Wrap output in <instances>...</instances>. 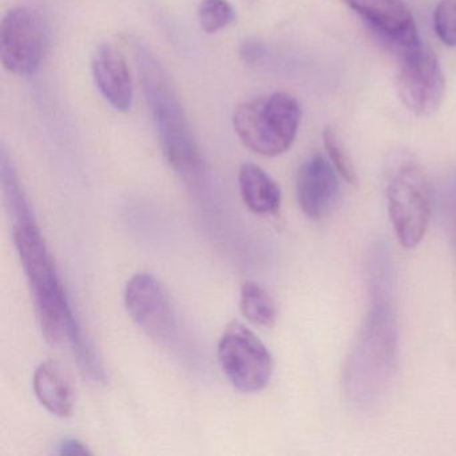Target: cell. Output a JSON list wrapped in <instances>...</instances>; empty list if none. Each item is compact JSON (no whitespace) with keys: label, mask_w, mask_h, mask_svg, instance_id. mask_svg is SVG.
I'll return each instance as SVG.
<instances>
[{"label":"cell","mask_w":456,"mask_h":456,"mask_svg":"<svg viewBox=\"0 0 456 456\" xmlns=\"http://www.w3.org/2000/svg\"><path fill=\"white\" fill-rule=\"evenodd\" d=\"M370 308L346 357L343 389L346 402L360 411L378 407L399 367V327L394 303L392 265L365 269Z\"/></svg>","instance_id":"6da1fadb"},{"label":"cell","mask_w":456,"mask_h":456,"mask_svg":"<svg viewBox=\"0 0 456 456\" xmlns=\"http://www.w3.org/2000/svg\"><path fill=\"white\" fill-rule=\"evenodd\" d=\"M135 58L151 121L167 162L189 188L201 189L207 181V165L169 74L143 45H135Z\"/></svg>","instance_id":"7a4b0ae2"},{"label":"cell","mask_w":456,"mask_h":456,"mask_svg":"<svg viewBox=\"0 0 456 456\" xmlns=\"http://www.w3.org/2000/svg\"><path fill=\"white\" fill-rule=\"evenodd\" d=\"M12 237L36 303L42 333L50 344L68 338L78 322L36 217L12 221Z\"/></svg>","instance_id":"3957f363"},{"label":"cell","mask_w":456,"mask_h":456,"mask_svg":"<svg viewBox=\"0 0 456 456\" xmlns=\"http://www.w3.org/2000/svg\"><path fill=\"white\" fill-rule=\"evenodd\" d=\"M301 106L288 93H273L245 101L233 114V127L249 151L264 157L285 153L295 142Z\"/></svg>","instance_id":"277c9868"},{"label":"cell","mask_w":456,"mask_h":456,"mask_svg":"<svg viewBox=\"0 0 456 456\" xmlns=\"http://www.w3.org/2000/svg\"><path fill=\"white\" fill-rule=\"evenodd\" d=\"M387 207L397 241L413 249L423 241L432 216L428 175L413 159H403L387 178Z\"/></svg>","instance_id":"5b68a950"},{"label":"cell","mask_w":456,"mask_h":456,"mask_svg":"<svg viewBox=\"0 0 456 456\" xmlns=\"http://www.w3.org/2000/svg\"><path fill=\"white\" fill-rule=\"evenodd\" d=\"M49 49V23L41 12L23 6L4 15L0 26V60L9 73L34 76Z\"/></svg>","instance_id":"8992f818"},{"label":"cell","mask_w":456,"mask_h":456,"mask_svg":"<svg viewBox=\"0 0 456 456\" xmlns=\"http://www.w3.org/2000/svg\"><path fill=\"white\" fill-rule=\"evenodd\" d=\"M218 362L232 386L255 394L268 386L273 375V357L265 344L244 324L231 322L218 341Z\"/></svg>","instance_id":"52a82bcc"},{"label":"cell","mask_w":456,"mask_h":456,"mask_svg":"<svg viewBox=\"0 0 456 456\" xmlns=\"http://www.w3.org/2000/svg\"><path fill=\"white\" fill-rule=\"evenodd\" d=\"M396 90L403 105L418 117H429L440 108L445 93V78L436 55L421 45L400 58Z\"/></svg>","instance_id":"ba28073f"},{"label":"cell","mask_w":456,"mask_h":456,"mask_svg":"<svg viewBox=\"0 0 456 456\" xmlns=\"http://www.w3.org/2000/svg\"><path fill=\"white\" fill-rule=\"evenodd\" d=\"M400 58L421 46L412 12L402 0H341Z\"/></svg>","instance_id":"9c48e42d"},{"label":"cell","mask_w":456,"mask_h":456,"mask_svg":"<svg viewBox=\"0 0 456 456\" xmlns=\"http://www.w3.org/2000/svg\"><path fill=\"white\" fill-rule=\"evenodd\" d=\"M125 306L133 322L151 338L167 341L175 336V316L161 282L148 273L135 274L125 288Z\"/></svg>","instance_id":"30bf717a"},{"label":"cell","mask_w":456,"mask_h":456,"mask_svg":"<svg viewBox=\"0 0 456 456\" xmlns=\"http://www.w3.org/2000/svg\"><path fill=\"white\" fill-rule=\"evenodd\" d=\"M338 173L330 159L317 153L301 164L296 178L298 205L306 217L322 220L338 196Z\"/></svg>","instance_id":"8fae6325"},{"label":"cell","mask_w":456,"mask_h":456,"mask_svg":"<svg viewBox=\"0 0 456 456\" xmlns=\"http://www.w3.org/2000/svg\"><path fill=\"white\" fill-rule=\"evenodd\" d=\"M95 85L114 110L127 113L132 109L134 87L126 58L114 45L102 44L92 58Z\"/></svg>","instance_id":"7c38bea8"},{"label":"cell","mask_w":456,"mask_h":456,"mask_svg":"<svg viewBox=\"0 0 456 456\" xmlns=\"http://www.w3.org/2000/svg\"><path fill=\"white\" fill-rule=\"evenodd\" d=\"M242 201L256 215H274L281 207V189L260 167L244 164L239 172Z\"/></svg>","instance_id":"4fadbf2b"},{"label":"cell","mask_w":456,"mask_h":456,"mask_svg":"<svg viewBox=\"0 0 456 456\" xmlns=\"http://www.w3.org/2000/svg\"><path fill=\"white\" fill-rule=\"evenodd\" d=\"M34 391L41 404L53 415L68 418L73 412V388L57 362H45L37 368Z\"/></svg>","instance_id":"5bb4252c"},{"label":"cell","mask_w":456,"mask_h":456,"mask_svg":"<svg viewBox=\"0 0 456 456\" xmlns=\"http://www.w3.org/2000/svg\"><path fill=\"white\" fill-rule=\"evenodd\" d=\"M242 314L253 324L272 327L276 322L277 306L272 296L255 281H247L240 293Z\"/></svg>","instance_id":"9a60e30c"},{"label":"cell","mask_w":456,"mask_h":456,"mask_svg":"<svg viewBox=\"0 0 456 456\" xmlns=\"http://www.w3.org/2000/svg\"><path fill=\"white\" fill-rule=\"evenodd\" d=\"M236 20V10L228 0H202L199 6V23L202 31L216 34Z\"/></svg>","instance_id":"2e32d148"},{"label":"cell","mask_w":456,"mask_h":456,"mask_svg":"<svg viewBox=\"0 0 456 456\" xmlns=\"http://www.w3.org/2000/svg\"><path fill=\"white\" fill-rule=\"evenodd\" d=\"M322 141L327 151L328 159L338 170V175L352 185L357 183V173L354 162L346 151V146L338 138V133L332 126H327L322 132Z\"/></svg>","instance_id":"e0dca14e"},{"label":"cell","mask_w":456,"mask_h":456,"mask_svg":"<svg viewBox=\"0 0 456 456\" xmlns=\"http://www.w3.org/2000/svg\"><path fill=\"white\" fill-rule=\"evenodd\" d=\"M437 38L448 47H456V0H442L434 12Z\"/></svg>","instance_id":"ac0fdd59"},{"label":"cell","mask_w":456,"mask_h":456,"mask_svg":"<svg viewBox=\"0 0 456 456\" xmlns=\"http://www.w3.org/2000/svg\"><path fill=\"white\" fill-rule=\"evenodd\" d=\"M58 455L74 456V455H90L92 451L86 447V444L78 439H65L58 444Z\"/></svg>","instance_id":"d6986e66"},{"label":"cell","mask_w":456,"mask_h":456,"mask_svg":"<svg viewBox=\"0 0 456 456\" xmlns=\"http://www.w3.org/2000/svg\"><path fill=\"white\" fill-rule=\"evenodd\" d=\"M240 55L245 62L250 63V65L258 62V60L264 57L263 45L256 41H247L240 47Z\"/></svg>","instance_id":"ffe728a7"}]
</instances>
